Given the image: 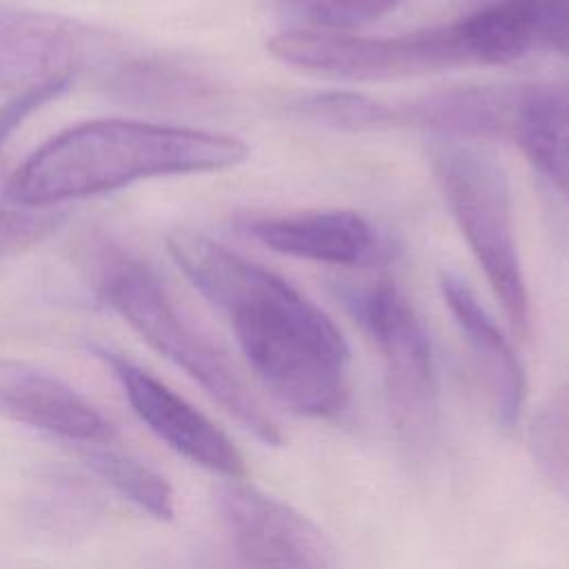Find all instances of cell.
<instances>
[{
    "instance_id": "cell-1",
    "label": "cell",
    "mask_w": 569,
    "mask_h": 569,
    "mask_svg": "<svg viewBox=\"0 0 569 569\" xmlns=\"http://www.w3.org/2000/svg\"><path fill=\"white\" fill-rule=\"evenodd\" d=\"M167 249L187 280L227 316L267 391L307 418L345 411L349 349L320 307L278 273L200 231L176 229Z\"/></svg>"
},
{
    "instance_id": "cell-2",
    "label": "cell",
    "mask_w": 569,
    "mask_h": 569,
    "mask_svg": "<svg viewBox=\"0 0 569 569\" xmlns=\"http://www.w3.org/2000/svg\"><path fill=\"white\" fill-rule=\"evenodd\" d=\"M247 156L249 147L236 136L98 118L40 144L11 176L7 198L18 207L49 209L149 178L224 171Z\"/></svg>"
},
{
    "instance_id": "cell-3",
    "label": "cell",
    "mask_w": 569,
    "mask_h": 569,
    "mask_svg": "<svg viewBox=\"0 0 569 569\" xmlns=\"http://www.w3.org/2000/svg\"><path fill=\"white\" fill-rule=\"evenodd\" d=\"M427 156L440 193L476 256L511 331H531V305L520 262L516 218L505 167L471 140L429 136Z\"/></svg>"
},
{
    "instance_id": "cell-4",
    "label": "cell",
    "mask_w": 569,
    "mask_h": 569,
    "mask_svg": "<svg viewBox=\"0 0 569 569\" xmlns=\"http://www.w3.org/2000/svg\"><path fill=\"white\" fill-rule=\"evenodd\" d=\"M100 291L149 347L193 378L251 436L271 447L282 442L278 422L253 396L231 358L176 309L151 269L122 262L109 271Z\"/></svg>"
},
{
    "instance_id": "cell-5",
    "label": "cell",
    "mask_w": 569,
    "mask_h": 569,
    "mask_svg": "<svg viewBox=\"0 0 569 569\" xmlns=\"http://www.w3.org/2000/svg\"><path fill=\"white\" fill-rule=\"evenodd\" d=\"M336 296L376 342L385 365V398L402 447L425 456L438 433V385L429 333L393 280L338 284Z\"/></svg>"
},
{
    "instance_id": "cell-6",
    "label": "cell",
    "mask_w": 569,
    "mask_h": 569,
    "mask_svg": "<svg viewBox=\"0 0 569 569\" xmlns=\"http://www.w3.org/2000/svg\"><path fill=\"white\" fill-rule=\"evenodd\" d=\"M273 58L307 73L340 80H400L476 64L458 20L393 36L316 31L291 27L267 40Z\"/></svg>"
},
{
    "instance_id": "cell-7",
    "label": "cell",
    "mask_w": 569,
    "mask_h": 569,
    "mask_svg": "<svg viewBox=\"0 0 569 569\" xmlns=\"http://www.w3.org/2000/svg\"><path fill=\"white\" fill-rule=\"evenodd\" d=\"M220 569H333L316 525L287 502L247 487L218 493Z\"/></svg>"
},
{
    "instance_id": "cell-8",
    "label": "cell",
    "mask_w": 569,
    "mask_h": 569,
    "mask_svg": "<svg viewBox=\"0 0 569 569\" xmlns=\"http://www.w3.org/2000/svg\"><path fill=\"white\" fill-rule=\"evenodd\" d=\"M93 353L113 371L136 416L162 442L202 469L233 480L244 476V460L236 445L191 402L122 353L98 345Z\"/></svg>"
},
{
    "instance_id": "cell-9",
    "label": "cell",
    "mask_w": 569,
    "mask_h": 569,
    "mask_svg": "<svg viewBox=\"0 0 569 569\" xmlns=\"http://www.w3.org/2000/svg\"><path fill=\"white\" fill-rule=\"evenodd\" d=\"M244 229L276 253L349 269H376L393 256L391 240L349 209L253 218Z\"/></svg>"
},
{
    "instance_id": "cell-10",
    "label": "cell",
    "mask_w": 569,
    "mask_h": 569,
    "mask_svg": "<svg viewBox=\"0 0 569 569\" xmlns=\"http://www.w3.org/2000/svg\"><path fill=\"white\" fill-rule=\"evenodd\" d=\"M0 416L67 440L113 445V425L71 385L22 360L0 358Z\"/></svg>"
},
{
    "instance_id": "cell-11",
    "label": "cell",
    "mask_w": 569,
    "mask_h": 569,
    "mask_svg": "<svg viewBox=\"0 0 569 569\" xmlns=\"http://www.w3.org/2000/svg\"><path fill=\"white\" fill-rule=\"evenodd\" d=\"M89 31L53 13L0 9V89L18 91L73 78L87 60Z\"/></svg>"
},
{
    "instance_id": "cell-12",
    "label": "cell",
    "mask_w": 569,
    "mask_h": 569,
    "mask_svg": "<svg viewBox=\"0 0 569 569\" xmlns=\"http://www.w3.org/2000/svg\"><path fill=\"white\" fill-rule=\"evenodd\" d=\"M522 82L445 89L387 104V127H416L458 140H509Z\"/></svg>"
},
{
    "instance_id": "cell-13",
    "label": "cell",
    "mask_w": 569,
    "mask_h": 569,
    "mask_svg": "<svg viewBox=\"0 0 569 569\" xmlns=\"http://www.w3.org/2000/svg\"><path fill=\"white\" fill-rule=\"evenodd\" d=\"M440 291L476 360L498 425L513 427L520 418L527 387L525 369L513 347L460 276L442 273Z\"/></svg>"
},
{
    "instance_id": "cell-14",
    "label": "cell",
    "mask_w": 569,
    "mask_h": 569,
    "mask_svg": "<svg viewBox=\"0 0 569 569\" xmlns=\"http://www.w3.org/2000/svg\"><path fill=\"white\" fill-rule=\"evenodd\" d=\"M509 140L569 202V80L522 82Z\"/></svg>"
},
{
    "instance_id": "cell-15",
    "label": "cell",
    "mask_w": 569,
    "mask_h": 569,
    "mask_svg": "<svg viewBox=\"0 0 569 569\" xmlns=\"http://www.w3.org/2000/svg\"><path fill=\"white\" fill-rule=\"evenodd\" d=\"M87 465L120 496L144 509L158 520L173 518V491L164 476L127 451L111 445H91L84 451Z\"/></svg>"
},
{
    "instance_id": "cell-16",
    "label": "cell",
    "mask_w": 569,
    "mask_h": 569,
    "mask_svg": "<svg viewBox=\"0 0 569 569\" xmlns=\"http://www.w3.org/2000/svg\"><path fill=\"white\" fill-rule=\"evenodd\" d=\"M531 453L542 476L569 500V382L536 413Z\"/></svg>"
},
{
    "instance_id": "cell-17",
    "label": "cell",
    "mask_w": 569,
    "mask_h": 569,
    "mask_svg": "<svg viewBox=\"0 0 569 569\" xmlns=\"http://www.w3.org/2000/svg\"><path fill=\"white\" fill-rule=\"evenodd\" d=\"M300 29L351 31L391 13L405 0H280Z\"/></svg>"
},
{
    "instance_id": "cell-18",
    "label": "cell",
    "mask_w": 569,
    "mask_h": 569,
    "mask_svg": "<svg viewBox=\"0 0 569 569\" xmlns=\"http://www.w3.org/2000/svg\"><path fill=\"white\" fill-rule=\"evenodd\" d=\"M296 111L342 131L387 129V102L351 91H320L296 100Z\"/></svg>"
},
{
    "instance_id": "cell-19",
    "label": "cell",
    "mask_w": 569,
    "mask_h": 569,
    "mask_svg": "<svg viewBox=\"0 0 569 569\" xmlns=\"http://www.w3.org/2000/svg\"><path fill=\"white\" fill-rule=\"evenodd\" d=\"M62 218V213L49 209L18 204L0 207V260L22 253L44 240L60 227Z\"/></svg>"
},
{
    "instance_id": "cell-20",
    "label": "cell",
    "mask_w": 569,
    "mask_h": 569,
    "mask_svg": "<svg viewBox=\"0 0 569 569\" xmlns=\"http://www.w3.org/2000/svg\"><path fill=\"white\" fill-rule=\"evenodd\" d=\"M71 78H58V80H49L42 84H33L29 89L18 91L16 96H11L9 100H4L0 104V149L2 144L13 136L16 129H20V124L36 113L38 109H42L47 102L56 100L58 96H62L69 87Z\"/></svg>"
},
{
    "instance_id": "cell-21",
    "label": "cell",
    "mask_w": 569,
    "mask_h": 569,
    "mask_svg": "<svg viewBox=\"0 0 569 569\" xmlns=\"http://www.w3.org/2000/svg\"><path fill=\"white\" fill-rule=\"evenodd\" d=\"M536 44L569 58V0H536Z\"/></svg>"
},
{
    "instance_id": "cell-22",
    "label": "cell",
    "mask_w": 569,
    "mask_h": 569,
    "mask_svg": "<svg viewBox=\"0 0 569 569\" xmlns=\"http://www.w3.org/2000/svg\"><path fill=\"white\" fill-rule=\"evenodd\" d=\"M502 2H527V0H471V9L485 7V4H502Z\"/></svg>"
}]
</instances>
